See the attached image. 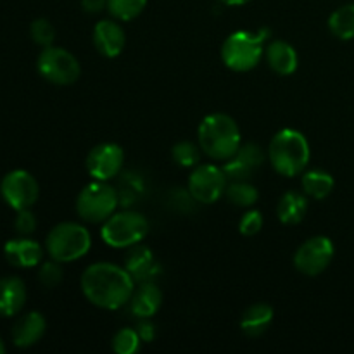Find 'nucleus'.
Returning a JSON list of instances; mask_svg holds the SVG:
<instances>
[{"instance_id":"f257e3e1","label":"nucleus","mask_w":354,"mask_h":354,"mask_svg":"<svg viewBox=\"0 0 354 354\" xmlns=\"http://www.w3.org/2000/svg\"><path fill=\"white\" fill-rule=\"evenodd\" d=\"M83 296L100 310H120L130 303L135 280L124 266L114 263H93L82 275Z\"/></svg>"},{"instance_id":"f03ea898","label":"nucleus","mask_w":354,"mask_h":354,"mask_svg":"<svg viewBox=\"0 0 354 354\" xmlns=\"http://www.w3.org/2000/svg\"><path fill=\"white\" fill-rule=\"evenodd\" d=\"M199 147L214 161H228L242 145L237 121L225 113L207 114L197 130Z\"/></svg>"},{"instance_id":"7ed1b4c3","label":"nucleus","mask_w":354,"mask_h":354,"mask_svg":"<svg viewBox=\"0 0 354 354\" xmlns=\"http://www.w3.org/2000/svg\"><path fill=\"white\" fill-rule=\"evenodd\" d=\"M310 144L301 131L283 128L270 140L268 159L275 171L282 176L301 175L310 162Z\"/></svg>"},{"instance_id":"20e7f679","label":"nucleus","mask_w":354,"mask_h":354,"mask_svg":"<svg viewBox=\"0 0 354 354\" xmlns=\"http://www.w3.org/2000/svg\"><path fill=\"white\" fill-rule=\"evenodd\" d=\"M268 38L270 31L266 28H261L258 31H234L221 45V61L232 71H251L261 61Z\"/></svg>"},{"instance_id":"39448f33","label":"nucleus","mask_w":354,"mask_h":354,"mask_svg":"<svg viewBox=\"0 0 354 354\" xmlns=\"http://www.w3.org/2000/svg\"><path fill=\"white\" fill-rule=\"evenodd\" d=\"M48 256L59 263H73L88 254L92 248L90 232L75 221L59 223L48 232L45 241Z\"/></svg>"},{"instance_id":"423d86ee","label":"nucleus","mask_w":354,"mask_h":354,"mask_svg":"<svg viewBox=\"0 0 354 354\" xmlns=\"http://www.w3.org/2000/svg\"><path fill=\"white\" fill-rule=\"evenodd\" d=\"M147 218L137 211H121L107 218L100 230V237L109 248L130 249L144 242L149 235Z\"/></svg>"},{"instance_id":"0eeeda50","label":"nucleus","mask_w":354,"mask_h":354,"mask_svg":"<svg viewBox=\"0 0 354 354\" xmlns=\"http://www.w3.org/2000/svg\"><path fill=\"white\" fill-rule=\"evenodd\" d=\"M118 192L107 182L93 180L78 194L76 213L86 223H104L116 213Z\"/></svg>"},{"instance_id":"6e6552de","label":"nucleus","mask_w":354,"mask_h":354,"mask_svg":"<svg viewBox=\"0 0 354 354\" xmlns=\"http://www.w3.org/2000/svg\"><path fill=\"white\" fill-rule=\"evenodd\" d=\"M37 68L47 82L61 86L73 85L75 82H78L80 75H82V66H80L78 59L66 48L54 47V45L41 50V54L38 55Z\"/></svg>"},{"instance_id":"1a4fd4ad","label":"nucleus","mask_w":354,"mask_h":354,"mask_svg":"<svg viewBox=\"0 0 354 354\" xmlns=\"http://www.w3.org/2000/svg\"><path fill=\"white\" fill-rule=\"evenodd\" d=\"M334 252V242L325 235H317L297 248L294 254V266L303 275L317 277L330 266Z\"/></svg>"},{"instance_id":"9d476101","label":"nucleus","mask_w":354,"mask_h":354,"mask_svg":"<svg viewBox=\"0 0 354 354\" xmlns=\"http://www.w3.org/2000/svg\"><path fill=\"white\" fill-rule=\"evenodd\" d=\"M228 178L216 165H197L189 176V194L201 204H213L225 194Z\"/></svg>"},{"instance_id":"9b49d317","label":"nucleus","mask_w":354,"mask_h":354,"mask_svg":"<svg viewBox=\"0 0 354 354\" xmlns=\"http://www.w3.org/2000/svg\"><path fill=\"white\" fill-rule=\"evenodd\" d=\"M0 194L14 211L31 209L40 196V187L37 178L26 169H14L2 178Z\"/></svg>"},{"instance_id":"f8f14e48","label":"nucleus","mask_w":354,"mask_h":354,"mask_svg":"<svg viewBox=\"0 0 354 354\" xmlns=\"http://www.w3.org/2000/svg\"><path fill=\"white\" fill-rule=\"evenodd\" d=\"M124 165V152L123 149L113 142H104V144L95 145L86 156V171L93 180L100 182H109L120 171Z\"/></svg>"},{"instance_id":"ddd939ff","label":"nucleus","mask_w":354,"mask_h":354,"mask_svg":"<svg viewBox=\"0 0 354 354\" xmlns=\"http://www.w3.org/2000/svg\"><path fill=\"white\" fill-rule=\"evenodd\" d=\"M265 161V152L254 142H248L239 147V151L225 161L223 171L228 180H249L256 169Z\"/></svg>"},{"instance_id":"4468645a","label":"nucleus","mask_w":354,"mask_h":354,"mask_svg":"<svg viewBox=\"0 0 354 354\" xmlns=\"http://www.w3.org/2000/svg\"><path fill=\"white\" fill-rule=\"evenodd\" d=\"M127 35L118 19H102L93 28V45L104 57L114 59L123 52Z\"/></svg>"},{"instance_id":"2eb2a0df","label":"nucleus","mask_w":354,"mask_h":354,"mask_svg":"<svg viewBox=\"0 0 354 354\" xmlns=\"http://www.w3.org/2000/svg\"><path fill=\"white\" fill-rule=\"evenodd\" d=\"M3 254H6L7 263L16 268H33L40 265L44 259V249L30 237H19L7 242Z\"/></svg>"},{"instance_id":"dca6fc26","label":"nucleus","mask_w":354,"mask_h":354,"mask_svg":"<svg viewBox=\"0 0 354 354\" xmlns=\"http://www.w3.org/2000/svg\"><path fill=\"white\" fill-rule=\"evenodd\" d=\"M47 330V322L38 311L23 315L12 327V342L17 348H31L44 337Z\"/></svg>"},{"instance_id":"f3484780","label":"nucleus","mask_w":354,"mask_h":354,"mask_svg":"<svg viewBox=\"0 0 354 354\" xmlns=\"http://www.w3.org/2000/svg\"><path fill=\"white\" fill-rule=\"evenodd\" d=\"M130 310L137 318H151L162 304V292L154 282H140L130 297Z\"/></svg>"},{"instance_id":"a211bd4d","label":"nucleus","mask_w":354,"mask_h":354,"mask_svg":"<svg viewBox=\"0 0 354 354\" xmlns=\"http://www.w3.org/2000/svg\"><path fill=\"white\" fill-rule=\"evenodd\" d=\"M124 268L133 277L135 282H149L158 270L154 252L142 242L137 245H131L127 259H124Z\"/></svg>"},{"instance_id":"6ab92c4d","label":"nucleus","mask_w":354,"mask_h":354,"mask_svg":"<svg viewBox=\"0 0 354 354\" xmlns=\"http://www.w3.org/2000/svg\"><path fill=\"white\" fill-rule=\"evenodd\" d=\"M26 304V287L19 277H3L0 280V315L14 317Z\"/></svg>"},{"instance_id":"aec40b11","label":"nucleus","mask_w":354,"mask_h":354,"mask_svg":"<svg viewBox=\"0 0 354 354\" xmlns=\"http://www.w3.org/2000/svg\"><path fill=\"white\" fill-rule=\"evenodd\" d=\"M266 61L272 71L280 76H290L297 69V52L290 44L283 40H275L266 47Z\"/></svg>"},{"instance_id":"412c9836","label":"nucleus","mask_w":354,"mask_h":354,"mask_svg":"<svg viewBox=\"0 0 354 354\" xmlns=\"http://www.w3.org/2000/svg\"><path fill=\"white\" fill-rule=\"evenodd\" d=\"M273 322V308L266 303L251 304L248 310L242 313L241 330L248 337H258L265 334Z\"/></svg>"},{"instance_id":"4be33fe9","label":"nucleus","mask_w":354,"mask_h":354,"mask_svg":"<svg viewBox=\"0 0 354 354\" xmlns=\"http://www.w3.org/2000/svg\"><path fill=\"white\" fill-rule=\"evenodd\" d=\"M308 213L306 196L299 192H286L277 204V216L283 225H297Z\"/></svg>"},{"instance_id":"5701e85b","label":"nucleus","mask_w":354,"mask_h":354,"mask_svg":"<svg viewBox=\"0 0 354 354\" xmlns=\"http://www.w3.org/2000/svg\"><path fill=\"white\" fill-rule=\"evenodd\" d=\"M301 185L308 197L322 201L330 196V192L334 190V178L330 173L324 171V169H311L303 175Z\"/></svg>"},{"instance_id":"b1692460","label":"nucleus","mask_w":354,"mask_h":354,"mask_svg":"<svg viewBox=\"0 0 354 354\" xmlns=\"http://www.w3.org/2000/svg\"><path fill=\"white\" fill-rule=\"evenodd\" d=\"M328 28L332 35L339 40H353L354 38V3H346L332 12L328 17Z\"/></svg>"},{"instance_id":"393cba45","label":"nucleus","mask_w":354,"mask_h":354,"mask_svg":"<svg viewBox=\"0 0 354 354\" xmlns=\"http://www.w3.org/2000/svg\"><path fill=\"white\" fill-rule=\"evenodd\" d=\"M225 196L239 207H252L259 199V192L248 180H230L225 189Z\"/></svg>"},{"instance_id":"a878e982","label":"nucleus","mask_w":354,"mask_h":354,"mask_svg":"<svg viewBox=\"0 0 354 354\" xmlns=\"http://www.w3.org/2000/svg\"><path fill=\"white\" fill-rule=\"evenodd\" d=\"M147 0H107V10L118 21H131L140 16Z\"/></svg>"},{"instance_id":"bb28decb","label":"nucleus","mask_w":354,"mask_h":354,"mask_svg":"<svg viewBox=\"0 0 354 354\" xmlns=\"http://www.w3.org/2000/svg\"><path fill=\"white\" fill-rule=\"evenodd\" d=\"M173 161L182 168H196L201 161V147L194 142L182 140L173 145Z\"/></svg>"},{"instance_id":"cd10ccee","label":"nucleus","mask_w":354,"mask_h":354,"mask_svg":"<svg viewBox=\"0 0 354 354\" xmlns=\"http://www.w3.org/2000/svg\"><path fill=\"white\" fill-rule=\"evenodd\" d=\"M142 339L137 328H121L113 337V351L118 354H133L140 349Z\"/></svg>"},{"instance_id":"c85d7f7f","label":"nucleus","mask_w":354,"mask_h":354,"mask_svg":"<svg viewBox=\"0 0 354 354\" xmlns=\"http://www.w3.org/2000/svg\"><path fill=\"white\" fill-rule=\"evenodd\" d=\"M30 35L33 38V41L40 47H50L55 40V28L52 26V23L48 19H35L30 26Z\"/></svg>"},{"instance_id":"c756f323","label":"nucleus","mask_w":354,"mask_h":354,"mask_svg":"<svg viewBox=\"0 0 354 354\" xmlns=\"http://www.w3.org/2000/svg\"><path fill=\"white\" fill-rule=\"evenodd\" d=\"M62 277H64V273H62V266L61 263L55 261V259L41 263L40 270H38V280H40L41 286L47 287V289L57 287L59 283L62 282Z\"/></svg>"},{"instance_id":"7c9ffc66","label":"nucleus","mask_w":354,"mask_h":354,"mask_svg":"<svg viewBox=\"0 0 354 354\" xmlns=\"http://www.w3.org/2000/svg\"><path fill=\"white\" fill-rule=\"evenodd\" d=\"M263 228V214L261 211L251 209L248 213L242 214L241 221H239V230L244 237H252V235L259 234Z\"/></svg>"},{"instance_id":"2f4dec72","label":"nucleus","mask_w":354,"mask_h":354,"mask_svg":"<svg viewBox=\"0 0 354 354\" xmlns=\"http://www.w3.org/2000/svg\"><path fill=\"white\" fill-rule=\"evenodd\" d=\"M14 228L19 234V237H30L37 230V218L30 209L17 211V216L14 220Z\"/></svg>"},{"instance_id":"473e14b6","label":"nucleus","mask_w":354,"mask_h":354,"mask_svg":"<svg viewBox=\"0 0 354 354\" xmlns=\"http://www.w3.org/2000/svg\"><path fill=\"white\" fill-rule=\"evenodd\" d=\"M137 332L140 335L142 342H152L156 337V327L151 324L149 318H142L140 324L137 325Z\"/></svg>"},{"instance_id":"72a5a7b5","label":"nucleus","mask_w":354,"mask_h":354,"mask_svg":"<svg viewBox=\"0 0 354 354\" xmlns=\"http://www.w3.org/2000/svg\"><path fill=\"white\" fill-rule=\"evenodd\" d=\"M107 7V0H82V9L86 14H99Z\"/></svg>"},{"instance_id":"f704fd0d","label":"nucleus","mask_w":354,"mask_h":354,"mask_svg":"<svg viewBox=\"0 0 354 354\" xmlns=\"http://www.w3.org/2000/svg\"><path fill=\"white\" fill-rule=\"evenodd\" d=\"M221 3H225V6H230V7H239V6H245L248 2H251V0H220Z\"/></svg>"},{"instance_id":"c9c22d12","label":"nucleus","mask_w":354,"mask_h":354,"mask_svg":"<svg viewBox=\"0 0 354 354\" xmlns=\"http://www.w3.org/2000/svg\"><path fill=\"white\" fill-rule=\"evenodd\" d=\"M3 353H6V346H3L2 339H0V354H3Z\"/></svg>"}]
</instances>
